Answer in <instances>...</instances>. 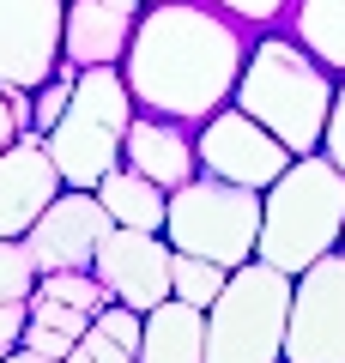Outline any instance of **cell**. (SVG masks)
<instances>
[{
    "mask_svg": "<svg viewBox=\"0 0 345 363\" xmlns=\"http://www.w3.org/2000/svg\"><path fill=\"white\" fill-rule=\"evenodd\" d=\"M0 363H61V357H43V351H31V345H18V351H6Z\"/></svg>",
    "mask_w": 345,
    "mask_h": 363,
    "instance_id": "83f0119b",
    "label": "cell"
},
{
    "mask_svg": "<svg viewBox=\"0 0 345 363\" xmlns=\"http://www.w3.org/2000/svg\"><path fill=\"white\" fill-rule=\"evenodd\" d=\"M67 0H0V85L37 91L61 73Z\"/></svg>",
    "mask_w": 345,
    "mask_h": 363,
    "instance_id": "ba28073f",
    "label": "cell"
},
{
    "mask_svg": "<svg viewBox=\"0 0 345 363\" xmlns=\"http://www.w3.org/2000/svg\"><path fill=\"white\" fill-rule=\"evenodd\" d=\"M18 133H31V91H6L0 85V152H6Z\"/></svg>",
    "mask_w": 345,
    "mask_h": 363,
    "instance_id": "cb8c5ba5",
    "label": "cell"
},
{
    "mask_svg": "<svg viewBox=\"0 0 345 363\" xmlns=\"http://www.w3.org/2000/svg\"><path fill=\"white\" fill-rule=\"evenodd\" d=\"M146 6H152V0H146Z\"/></svg>",
    "mask_w": 345,
    "mask_h": 363,
    "instance_id": "4dcf8cb0",
    "label": "cell"
},
{
    "mask_svg": "<svg viewBox=\"0 0 345 363\" xmlns=\"http://www.w3.org/2000/svg\"><path fill=\"white\" fill-rule=\"evenodd\" d=\"M91 272L109 285L115 303H128V309L146 315V309H158V303L170 297L176 248H170V236H158V230H121V224H115V230L97 242Z\"/></svg>",
    "mask_w": 345,
    "mask_h": 363,
    "instance_id": "30bf717a",
    "label": "cell"
},
{
    "mask_svg": "<svg viewBox=\"0 0 345 363\" xmlns=\"http://www.w3.org/2000/svg\"><path fill=\"white\" fill-rule=\"evenodd\" d=\"M37 291V260L25 242H0V309L6 303H31Z\"/></svg>",
    "mask_w": 345,
    "mask_h": 363,
    "instance_id": "44dd1931",
    "label": "cell"
},
{
    "mask_svg": "<svg viewBox=\"0 0 345 363\" xmlns=\"http://www.w3.org/2000/svg\"><path fill=\"white\" fill-rule=\"evenodd\" d=\"M194 152H200V169H206V176L243 182V188H261V194H267L273 182L291 169V145H285L279 133H267L248 109H236V104H224L218 116L200 121Z\"/></svg>",
    "mask_w": 345,
    "mask_h": 363,
    "instance_id": "52a82bcc",
    "label": "cell"
},
{
    "mask_svg": "<svg viewBox=\"0 0 345 363\" xmlns=\"http://www.w3.org/2000/svg\"><path fill=\"white\" fill-rule=\"evenodd\" d=\"M321 152L345 169V79L333 85V109H327V133H321Z\"/></svg>",
    "mask_w": 345,
    "mask_h": 363,
    "instance_id": "d4e9b609",
    "label": "cell"
},
{
    "mask_svg": "<svg viewBox=\"0 0 345 363\" xmlns=\"http://www.w3.org/2000/svg\"><path fill=\"white\" fill-rule=\"evenodd\" d=\"M339 236H345V169L333 164L327 152L291 157V169L261 194V242H255V255L297 279V272L315 267L327 248H339Z\"/></svg>",
    "mask_w": 345,
    "mask_h": 363,
    "instance_id": "3957f363",
    "label": "cell"
},
{
    "mask_svg": "<svg viewBox=\"0 0 345 363\" xmlns=\"http://www.w3.org/2000/svg\"><path fill=\"white\" fill-rule=\"evenodd\" d=\"M248 43L243 25L206 0H152L133 25V43L121 55L128 91L146 116L206 121L236 97Z\"/></svg>",
    "mask_w": 345,
    "mask_h": 363,
    "instance_id": "6da1fadb",
    "label": "cell"
},
{
    "mask_svg": "<svg viewBox=\"0 0 345 363\" xmlns=\"http://www.w3.org/2000/svg\"><path fill=\"white\" fill-rule=\"evenodd\" d=\"M291 285V272L261 255L230 267V285L206 309V363H285Z\"/></svg>",
    "mask_w": 345,
    "mask_h": 363,
    "instance_id": "277c9868",
    "label": "cell"
},
{
    "mask_svg": "<svg viewBox=\"0 0 345 363\" xmlns=\"http://www.w3.org/2000/svg\"><path fill=\"white\" fill-rule=\"evenodd\" d=\"M43 145H49V157H55V169H61L67 188H97V182L121 164V133L103 128V121H91V116H79V109H67V116L43 133Z\"/></svg>",
    "mask_w": 345,
    "mask_h": 363,
    "instance_id": "4fadbf2b",
    "label": "cell"
},
{
    "mask_svg": "<svg viewBox=\"0 0 345 363\" xmlns=\"http://www.w3.org/2000/svg\"><path fill=\"white\" fill-rule=\"evenodd\" d=\"M291 37L327 73H345V0H291Z\"/></svg>",
    "mask_w": 345,
    "mask_h": 363,
    "instance_id": "d6986e66",
    "label": "cell"
},
{
    "mask_svg": "<svg viewBox=\"0 0 345 363\" xmlns=\"http://www.w3.org/2000/svg\"><path fill=\"white\" fill-rule=\"evenodd\" d=\"M140 363H206V309L182 297H164L158 309H146Z\"/></svg>",
    "mask_w": 345,
    "mask_h": 363,
    "instance_id": "9a60e30c",
    "label": "cell"
},
{
    "mask_svg": "<svg viewBox=\"0 0 345 363\" xmlns=\"http://www.w3.org/2000/svg\"><path fill=\"white\" fill-rule=\"evenodd\" d=\"M285 363H345V248H327L297 272Z\"/></svg>",
    "mask_w": 345,
    "mask_h": 363,
    "instance_id": "8992f818",
    "label": "cell"
},
{
    "mask_svg": "<svg viewBox=\"0 0 345 363\" xmlns=\"http://www.w3.org/2000/svg\"><path fill=\"white\" fill-rule=\"evenodd\" d=\"M79 345H85V351H91V357H97V363H140V357H133L128 345H121V339H109V333H103L97 321L85 327V339H79Z\"/></svg>",
    "mask_w": 345,
    "mask_h": 363,
    "instance_id": "484cf974",
    "label": "cell"
},
{
    "mask_svg": "<svg viewBox=\"0 0 345 363\" xmlns=\"http://www.w3.org/2000/svg\"><path fill=\"white\" fill-rule=\"evenodd\" d=\"M25 315H31V303H6L0 309V357L25 345Z\"/></svg>",
    "mask_w": 345,
    "mask_h": 363,
    "instance_id": "4316f807",
    "label": "cell"
},
{
    "mask_svg": "<svg viewBox=\"0 0 345 363\" xmlns=\"http://www.w3.org/2000/svg\"><path fill=\"white\" fill-rule=\"evenodd\" d=\"M164 236L176 255H206L218 267H243V260H255V242H261V188L200 169L182 188H170Z\"/></svg>",
    "mask_w": 345,
    "mask_h": 363,
    "instance_id": "5b68a950",
    "label": "cell"
},
{
    "mask_svg": "<svg viewBox=\"0 0 345 363\" xmlns=\"http://www.w3.org/2000/svg\"><path fill=\"white\" fill-rule=\"evenodd\" d=\"M339 248H345V236H339Z\"/></svg>",
    "mask_w": 345,
    "mask_h": 363,
    "instance_id": "f546056e",
    "label": "cell"
},
{
    "mask_svg": "<svg viewBox=\"0 0 345 363\" xmlns=\"http://www.w3.org/2000/svg\"><path fill=\"white\" fill-rule=\"evenodd\" d=\"M121 164L152 176L158 188H182L188 176H200V152H194L188 128L170 116H133V128L121 133Z\"/></svg>",
    "mask_w": 345,
    "mask_h": 363,
    "instance_id": "5bb4252c",
    "label": "cell"
},
{
    "mask_svg": "<svg viewBox=\"0 0 345 363\" xmlns=\"http://www.w3.org/2000/svg\"><path fill=\"white\" fill-rule=\"evenodd\" d=\"M67 182L55 169L43 133H18L6 152H0V242H18L31 224L49 212V200L61 194Z\"/></svg>",
    "mask_w": 345,
    "mask_h": 363,
    "instance_id": "8fae6325",
    "label": "cell"
},
{
    "mask_svg": "<svg viewBox=\"0 0 345 363\" xmlns=\"http://www.w3.org/2000/svg\"><path fill=\"white\" fill-rule=\"evenodd\" d=\"M109 230H115V218L103 212L97 188H61V194L49 200V212H43L18 242L31 248L37 272H79V267L97 260V242Z\"/></svg>",
    "mask_w": 345,
    "mask_h": 363,
    "instance_id": "9c48e42d",
    "label": "cell"
},
{
    "mask_svg": "<svg viewBox=\"0 0 345 363\" xmlns=\"http://www.w3.org/2000/svg\"><path fill=\"white\" fill-rule=\"evenodd\" d=\"M206 6L230 13L236 25H279V18H291V0H206Z\"/></svg>",
    "mask_w": 345,
    "mask_h": 363,
    "instance_id": "603a6c76",
    "label": "cell"
},
{
    "mask_svg": "<svg viewBox=\"0 0 345 363\" xmlns=\"http://www.w3.org/2000/svg\"><path fill=\"white\" fill-rule=\"evenodd\" d=\"M73 73H79V67H73ZM73 73H55L49 85L31 91V133H49L55 121L67 116V104H73Z\"/></svg>",
    "mask_w": 345,
    "mask_h": 363,
    "instance_id": "7402d4cb",
    "label": "cell"
},
{
    "mask_svg": "<svg viewBox=\"0 0 345 363\" xmlns=\"http://www.w3.org/2000/svg\"><path fill=\"white\" fill-rule=\"evenodd\" d=\"M224 285H230V267H218V260H206V255H176V272H170V297L194 303V309H212Z\"/></svg>",
    "mask_w": 345,
    "mask_h": 363,
    "instance_id": "ffe728a7",
    "label": "cell"
},
{
    "mask_svg": "<svg viewBox=\"0 0 345 363\" xmlns=\"http://www.w3.org/2000/svg\"><path fill=\"white\" fill-rule=\"evenodd\" d=\"M97 200H103V212H109L121 230H158V236H164L170 188H158L152 176H140V169H128V164H115L109 176L97 182Z\"/></svg>",
    "mask_w": 345,
    "mask_h": 363,
    "instance_id": "2e32d148",
    "label": "cell"
},
{
    "mask_svg": "<svg viewBox=\"0 0 345 363\" xmlns=\"http://www.w3.org/2000/svg\"><path fill=\"white\" fill-rule=\"evenodd\" d=\"M97 321L91 309H73V303H61V297H43V291H31V315H25V345L31 351H43V357H61L67 363V351L85 339V327Z\"/></svg>",
    "mask_w": 345,
    "mask_h": 363,
    "instance_id": "ac0fdd59",
    "label": "cell"
},
{
    "mask_svg": "<svg viewBox=\"0 0 345 363\" xmlns=\"http://www.w3.org/2000/svg\"><path fill=\"white\" fill-rule=\"evenodd\" d=\"M67 109H79V116L103 121V128H115V133H128L133 128L128 73H121V67H79V73H73V104H67Z\"/></svg>",
    "mask_w": 345,
    "mask_h": 363,
    "instance_id": "e0dca14e",
    "label": "cell"
},
{
    "mask_svg": "<svg viewBox=\"0 0 345 363\" xmlns=\"http://www.w3.org/2000/svg\"><path fill=\"white\" fill-rule=\"evenodd\" d=\"M67 363H97V357H91L85 345H73V351H67Z\"/></svg>",
    "mask_w": 345,
    "mask_h": 363,
    "instance_id": "f1b7e54d",
    "label": "cell"
},
{
    "mask_svg": "<svg viewBox=\"0 0 345 363\" xmlns=\"http://www.w3.org/2000/svg\"><path fill=\"white\" fill-rule=\"evenodd\" d=\"M146 0H67L61 61L67 67H121Z\"/></svg>",
    "mask_w": 345,
    "mask_h": 363,
    "instance_id": "7c38bea8",
    "label": "cell"
},
{
    "mask_svg": "<svg viewBox=\"0 0 345 363\" xmlns=\"http://www.w3.org/2000/svg\"><path fill=\"white\" fill-rule=\"evenodd\" d=\"M230 104L248 109L267 133H279L291 145V157H309V152H321V133H327L333 73L297 37H261L243 61V79H236Z\"/></svg>",
    "mask_w": 345,
    "mask_h": 363,
    "instance_id": "7a4b0ae2",
    "label": "cell"
}]
</instances>
